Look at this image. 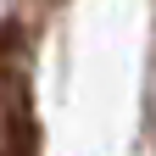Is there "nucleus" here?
Instances as JSON below:
<instances>
[{"label": "nucleus", "mask_w": 156, "mask_h": 156, "mask_svg": "<svg viewBox=\"0 0 156 156\" xmlns=\"http://www.w3.org/2000/svg\"><path fill=\"white\" fill-rule=\"evenodd\" d=\"M0 156H34L23 128V101H11L6 89H0Z\"/></svg>", "instance_id": "1"}]
</instances>
